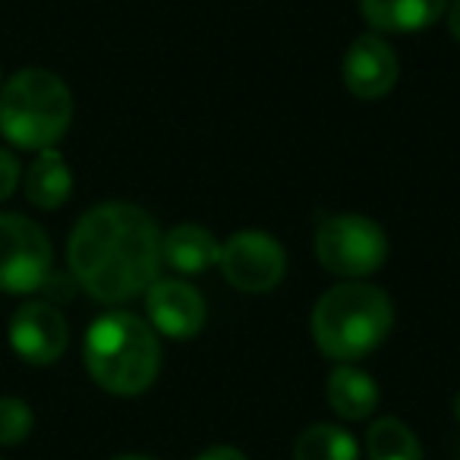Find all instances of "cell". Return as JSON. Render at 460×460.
Instances as JSON below:
<instances>
[{"label": "cell", "instance_id": "cell-1", "mask_svg": "<svg viewBox=\"0 0 460 460\" xmlns=\"http://www.w3.org/2000/svg\"><path fill=\"white\" fill-rule=\"evenodd\" d=\"M66 256L85 294L102 303H127L158 281L161 234L139 205L104 202L76 221Z\"/></svg>", "mask_w": 460, "mask_h": 460}, {"label": "cell", "instance_id": "cell-2", "mask_svg": "<svg viewBox=\"0 0 460 460\" xmlns=\"http://www.w3.org/2000/svg\"><path fill=\"white\" fill-rule=\"evenodd\" d=\"M85 369L111 394H142L161 369L155 332L133 313H104L85 334Z\"/></svg>", "mask_w": 460, "mask_h": 460}, {"label": "cell", "instance_id": "cell-3", "mask_svg": "<svg viewBox=\"0 0 460 460\" xmlns=\"http://www.w3.org/2000/svg\"><path fill=\"white\" fill-rule=\"evenodd\" d=\"M394 309L385 290L363 281L332 288L313 309V338L325 357L338 363L372 353L391 332Z\"/></svg>", "mask_w": 460, "mask_h": 460}, {"label": "cell", "instance_id": "cell-4", "mask_svg": "<svg viewBox=\"0 0 460 460\" xmlns=\"http://www.w3.org/2000/svg\"><path fill=\"white\" fill-rule=\"evenodd\" d=\"M70 120L73 95L58 73L29 66L0 85V136L16 148H54Z\"/></svg>", "mask_w": 460, "mask_h": 460}, {"label": "cell", "instance_id": "cell-5", "mask_svg": "<svg viewBox=\"0 0 460 460\" xmlns=\"http://www.w3.org/2000/svg\"><path fill=\"white\" fill-rule=\"evenodd\" d=\"M315 256L341 278H366L388 259V237L363 215H334L315 230Z\"/></svg>", "mask_w": 460, "mask_h": 460}, {"label": "cell", "instance_id": "cell-6", "mask_svg": "<svg viewBox=\"0 0 460 460\" xmlns=\"http://www.w3.org/2000/svg\"><path fill=\"white\" fill-rule=\"evenodd\" d=\"M51 240L35 221L0 211V290L32 294L51 278Z\"/></svg>", "mask_w": 460, "mask_h": 460}, {"label": "cell", "instance_id": "cell-7", "mask_svg": "<svg viewBox=\"0 0 460 460\" xmlns=\"http://www.w3.org/2000/svg\"><path fill=\"white\" fill-rule=\"evenodd\" d=\"M217 265L237 290L265 294V290L281 284L288 259H284V250L275 237H269L262 230H240L221 246Z\"/></svg>", "mask_w": 460, "mask_h": 460}, {"label": "cell", "instance_id": "cell-8", "mask_svg": "<svg viewBox=\"0 0 460 460\" xmlns=\"http://www.w3.org/2000/svg\"><path fill=\"white\" fill-rule=\"evenodd\" d=\"M66 341H70L66 319L54 303H22L10 319V347L16 357L32 366L58 363L66 350Z\"/></svg>", "mask_w": 460, "mask_h": 460}, {"label": "cell", "instance_id": "cell-9", "mask_svg": "<svg viewBox=\"0 0 460 460\" xmlns=\"http://www.w3.org/2000/svg\"><path fill=\"white\" fill-rule=\"evenodd\" d=\"M146 309L155 332L167 334V338H196L205 325L202 294L177 278H158L146 290Z\"/></svg>", "mask_w": 460, "mask_h": 460}, {"label": "cell", "instance_id": "cell-10", "mask_svg": "<svg viewBox=\"0 0 460 460\" xmlns=\"http://www.w3.org/2000/svg\"><path fill=\"white\" fill-rule=\"evenodd\" d=\"M344 83L357 98L376 102L397 83V58L382 35H359L344 54Z\"/></svg>", "mask_w": 460, "mask_h": 460}, {"label": "cell", "instance_id": "cell-11", "mask_svg": "<svg viewBox=\"0 0 460 460\" xmlns=\"http://www.w3.org/2000/svg\"><path fill=\"white\" fill-rule=\"evenodd\" d=\"M221 259V243L199 224H177L161 237V262L180 275H202Z\"/></svg>", "mask_w": 460, "mask_h": 460}, {"label": "cell", "instance_id": "cell-12", "mask_svg": "<svg viewBox=\"0 0 460 460\" xmlns=\"http://www.w3.org/2000/svg\"><path fill=\"white\" fill-rule=\"evenodd\" d=\"M447 0H359V13L378 32H422L441 13Z\"/></svg>", "mask_w": 460, "mask_h": 460}, {"label": "cell", "instance_id": "cell-13", "mask_svg": "<svg viewBox=\"0 0 460 460\" xmlns=\"http://www.w3.org/2000/svg\"><path fill=\"white\" fill-rule=\"evenodd\" d=\"M73 192V173L64 155L54 148H41L39 158L26 171V199L35 208L54 211L70 199Z\"/></svg>", "mask_w": 460, "mask_h": 460}, {"label": "cell", "instance_id": "cell-14", "mask_svg": "<svg viewBox=\"0 0 460 460\" xmlns=\"http://www.w3.org/2000/svg\"><path fill=\"white\" fill-rule=\"evenodd\" d=\"M328 403L344 420H366L378 407V385L369 372L350 363H341L328 376Z\"/></svg>", "mask_w": 460, "mask_h": 460}, {"label": "cell", "instance_id": "cell-15", "mask_svg": "<svg viewBox=\"0 0 460 460\" xmlns=\"http://www.w3.org/2000/svg\"><path fill=\"white\" fill-rule=\"evenodd\" d=\"M294 460H359V447L347 429L319 422L300 432L294 445Z\"/></svg>", "mask_w": 460, "mask_h": 460}, {"label": "cell", "instance_id": "cell-16", "mask_svg": "<svg viewBox=\"0 0 460 460\" xmlns=\"http://www.w3.org/2000/svg\"><path fill=\"white\" fill-rule=\"evenodd\" d=\"M366 457L369 460H422V445L407 422L385 416L366 432Z\"/></svg>", "mask_w": 460, "mask_h": 460}, {"label": "cell", "instance_id": "cell-17", "mask_svg": "<svg viewBox=\"0 0 460 460\" xmlns=\"http://www.w3.org/2000/svg\"><path fill=\"white\" fill-rule=\"evenodd\" d=\"M35 426V416L26 401L20 397H0V445H20L29 438Z\"/></svg>", "mask_w": 460, "mask_h": 460}, {"label": "cell", "instance_id": "cell-18", "mask_svg": "<svg viewBox=\"0 0 460 460\" xmlns=\"http://www.w3.org/2000/svg\"><path fill=\"white\" fill-rule=\"evenodd\" d=\"M20 186V161L13 152L0 148V202H7Z\"/></svg>", "mask_w": 460, "mask_h": 460}, {"label": "cell", "instance_id": "cell-19", "mask_svg": "<svg viewBox=\"0 0 460 460\" xmlns=\"http://www.w3.org/2000/svg\"><path fill=\"white\" fill-rule=\"evenodd\" d=\"M196 460H246V454L237 451V447L217 445V447H208V451H202Z\"/></svg>", "mask_w": 460, "mask_h": 460}, {"label": "cell", "instance_id": "cell-20", "mask_svg": "<svg viewBox=\"0 0 460 460\" xmlns=\"http://www.w3.org/2000/svg\"><path fill=\"white\" fill-rule=\"evenodd\" d=\"M447 29H451V35L460 41V0H454L451 7H447Z\"/></svg>", "mask_w": 460, "mask_h": 460}, {"label": "cell", "instance_id": "cell-21", "mask_svg": "<svg viewBox=\"0 0 460 460\" xmlns=\"http://www.w3.org/2000/svg\"><path fill=\"white\" fill-rule=\"evenodd\" d=\"M114 460H152V457H142V454H123V457H114Z\"/></svg>", "mask_w": 460, "mask_h": 460}, {"label": "cell", "instance_id": "cell-22", "mask_svg": "<svg viewBox=\"0 0 460 460\" xmlns=\"http://www.w3.org/2000/svg\"><path fill=\"white\" fill-rule=\"evenodd\" d=\"M454 416L460 420V394H457V401H454Z\"/></svg>", "mask_w": 460, "mask_h": 460}, {"label": "cell", "instance_id": "cell-23", "mask_svg": "<svg viewBox=\"0 0 460 460\" xmlns=\"http://www.w3.org/2000/svg\"><path fill=\"white\" fill-rule=\"evenodd\" d=\"M0 85H4V66H0Z\"/></svg>", "mask_w": 460, "mask_h": 460}]
</instances>
